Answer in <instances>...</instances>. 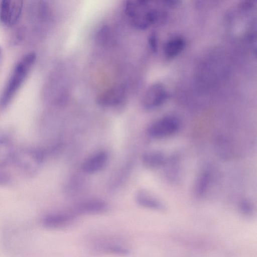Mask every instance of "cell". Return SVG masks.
Here are the masks:
<instances>
[{
    "instance_id": "cell-1",
    "label": "cell",
    "mask_w": 257,
    "mask_h": 257,
    "mask_svg": "<svg viewBox=\"0 0 257 257\" xmlns=\"http://www.w3.org/2000/svg\"><path fill=\"white\" fill-rule=\"evenodd\" d=\"M36 58L34 52H29L16 64L1 96V107L5 108L11 102L25 80Z\"/></svg>"
},
{
    "instance_id": "cell-2",
    "label": "cell",
    "mask_w": 257,
    "mask_h": 257,
    "mask_svg": "<svg viewBox=\"0 0 257 257\" xmlns=\"http://www.w3.org/2000/svg\"><path fill=\"white\" fill-rule=\"evenodd\" d=\"M124 11L132 25L139 29H145L157 20L158 14L146 1L126 2Z\"/></svg>"
},
{
    "instance_id": "cell-3",
    "label": "cell",
    "mask_w": 257,
    "mask_h": 257,
    "mask_svg": "<svg viewBox=\"0 0 257 257\" xmlns=\"http://www.w3.org/2000/svg\"><path fill=\"white\" fill-rule=\"evenodd\" d=\"M44 153L38 148H24L15 152L13 162L22 173L35 175L44 160Z\"/></svg>"
},
{
    "instance_id": "cell-4",
    "label": "cell",
    "mask_w": 257,
    "mask_h": 257,
    "mask_svg": "<svg viewBox=\"0 0 257 257\" xmlns=\"http://www.w3.org/2000/svg\"><path fill=\"white\" fill-rule=\"evenodd\" d=\"M180 121L176 116L168 115L162 117L149 126L148 134L154 138H164L175 134L179 129Z\"/></svg>"
},
{
    "instance_id": "cell-5",
    "label": "cell",
    "mask_w": 257,
    "mask_h": 257,
    "mask_svg": "<svg viewBox=\"0 0 257 257\" xmlns=\"http://www.w3.org/2000/svg\"><path fill=\"white\" fill-rule=\"evenodd\" d=\"M168 98V93L161 83H155L146 91L143 98V107L147 109H153L162 105Z\"/></svg>"
},
{
    "instance_id": "cell-6",
    "label": "cell",
    "mask_w": 257,
    "mask_h": 257,
    "mask_svg": "<svg viewBox=\"0 0 257 257\" xmlns=\"http://www.w3.org/2000/svg\"><path fill=\"white\" fill-rule=\"evenodd\" d=\"M23 3L21 0H3L0 5V18L8 26L14 25L22 13Z\"/></svg>"
},
{
    "instance_id": "cell-7",
    "label": "cell",
    "mask_w": 257,
    "mask_h": 257,
    "mask_svg": "<svg viewBox=\"0 0 257 257\" xmlns=\"http://www.w3.org/2000/svg\"><path fill=\"white\" fill-rule=\"evenodd\" d=\"M214 172L211 167L203 169L197 176L193 186V193L197 198L204 197L213 183Z\"/></svg>"
},
{
    "instance_id": "cell-8",
    "label": "cell",
    "mask_w": 257,
    "mask_h": 257,
    "mask_svg": "<svg viewBox=\"0 0 257 257\" xmlns=\"http://www.w3.org/2000/svg\"><path fill=\"white\" fill-rule=\"evenodd\" d=\"M76 217L71 211L51 213L43 218L42 224L47 228L60 229L72 224Z\"/></svg>"
},
{
    "instance_id": "cell-9",
    "label": "cell",
    "mask_w": 257,
    "mask_h": 257,
    "mask_svg": "<svg viewBox=\"0 0 257 257\" xmlns=\"http://www.w3.org/2000/svg\"><path fill=\"white\" fill-rule=\"evenodd\" d=\"M181 160L179 154H173L167 157L163 167L164 168L165 176L168 181L172 184H177L181 178Z\"/></svg>"
},
{
    "instance_id": "cell-10",
    "label": "cell",
    "mask_w": 257,
    "mask_h": 257,
    "mask_svg": "<svg viewBox=\"0 0 257 257\" xmlns=\"http://www.w3.org/2000/svg\"><path fill=\"white\" fill-rule=\"evenodd\" d=\"M107 204L100 200L93 199L82 202L75 206L71 211L76 217L82 215L97 214L106 211Z\"/></svg>"
},
{
    "instance_id": "cell-11",
    "label": "cell",
    "mask_w": 257,
    "mask_h": 257,
    "mask_svg": "<svg viewBox=\"0 0 257 257\" xmlns=\"http://www.w3.org/2000/svg\"><path fill=\"white\" fill-rule=\"evenodd\" d=\"M107 160L108 155L106 152H97L84 161L82 166V170L87 174L95 173L104 168Z\"/></svg>"
},
{
    "instance_id": "cell-12",
    "label": "cell",
    "mask_w": 257,
    "mask_h": 257,
    "mask_svg": "<svg viewBox=\"0 0 257 257\" xmlns=\"http://www.w3.org/2000/svg\"><path fill=\"white\" fill-rule=\"evenodd\" d=\"M125 98V92L120 86H115L103 92L98 96L99 104L112 106L120 104Z\"/></svg>"
},
{
    "instance_id": "cell-13",
    "label": "cell",
    "mask_w": 257,
    "mask_h": 257,
    "mask_svg": "<svg viewBox=\"0 0 257 257\" xmlns=\"http://www.w3.org/2000/svg\"><path fill=\"white\" fill-rule=\"evenodd\" d=\"M94 249L100 253L119 256H127L131 253L126 245L112 241H100L95 244Z\"/></svg>"
},
{
    "instance_id": "cell-14",
    "label": "cell",
    "mask_w": 257,
    "mask_h": 257,
    "mask_svg": "<svg viewBox=\"0 0 257 257\" xmlns=\"http://www.w3.org/2000/svg\"><path fill=\"white\" fill-rule=\"evenodd\" d=\"M136 200L140 206L146 208L159 211H164L166 209L165 205L161 200L144 189L138 191Z\"/></svg>"
},
{
    "instance_id": "cell-15",
    "label": "cell",
    "mask_w": 257,
    "mask_h": 257,
    "mask_svg": "<svg viewBox=\"0 0 257 257\" xmlns=\"http://www.w3.org/2000/svg\"><path fill=\"white\" fill-rule=\"evenodd\" d=\"M167 157L161 151H150L145 153L142 157L145 167L150 169H158L164 165Z\"/></svg>"
},
{
    "instance_id": "cell-16",
    "label": "cell",
    "mask_w": 257,
    "mask_h": 257,
    "mask_svg": "<svg viewBox=\"0 0 257 257\" xmlns=\"http://www.w3.org/2000/svg\"><path fill=\"white\" fill-rule=\"evenodd\" d=\"M15 151L11 141L6 137H0V168L13 162Z\"/></svg>"
},
{
    "instance_id": "cell-17",
    "label": "cell",
    "mask_w": 257,
    "mask_h": 257,
    "mask_svg": "<svg viewBox=\"0 0 257 257\" xmlns=\"http://www.w3.org/2000/svg\"><path fill=\"white\" fill-rule=\"evenodd\" d=\"M185 45L184 39L181 37H174L168 40L164 46V53L168 58L177 56L182 51Z\"/></svg>"
},
{
    "instance_id": "cell-18",
    "label": "cell",
    "mask_w": 257,
    "mask_h": 257,
    "mask_svg": "<svg viewBox=\"0 0 257 257\" xmlns=\"http://www.w3.org/2000/svg\"><path fill=\"white\" fill-rule=\"evenodd\" d=\"M216 150L219 155L224 158H229L231 155V148L227 140L225 139H219L217 141Z\"/></svg>"
},
{
    "instance_id": "cell-19",
    "label": "cell",
    "mask_w": 257,
    "mask_h": 257,
    "mask_svg": "<svg viewBox=\"0 0 257 257\" xmlns=\"http://www.w3.org/2000/svg\"><path fill=\"white\" fill-rule=\"evenodd\" d=\"M238 208L240 212L245 215H251L253 212V205L247 199H242L239 202Z\"/></svg>"
},
{
    "instance_id": "cell-20",
    "label": "cell",
    "mask_w": 257,
    "mask_h": 257,
    "mask_svg": "<svg viewBox=\"0 0 257 257\" xmlns=\"http://www.w3.org/2000/svg\"><path fill=\"white\" fill-rule=\"evenodd\" d=\"M0 168V186H4L8 184L11 181L10 175Z\"/></svg>"
},
{
    "instance_id": "cell-21",
    "label": "cell",
    "mask_w": 257,
    "mask_h": 257,
    "mask_svg": "<svg viewBox=\"0 0 257 257\" xmlns=\"http://www.w3.org/2000/svg\"><path fill=\"white\" fill-rule=\"evenodd\" d=\"M150 47L153 52H156L157 48V39L155 33H152L149 38Z\"/></svg>"
},
{
    "instance_id": "cell-22",
    "label": "cell",
    "mask_w": 257,
    "mask_h": 257,
    "mask_svg": "<svg viewBox=\"0 0 257 257\" xmlns=\"http://www.w3.org/2000/svg\"><path fill=\"white\" fill-rule=\"evenodd\" d=\"M1 53H2V50H1V48L0 47V57H1Z\"/></svg>"
}]
</instances>
